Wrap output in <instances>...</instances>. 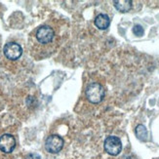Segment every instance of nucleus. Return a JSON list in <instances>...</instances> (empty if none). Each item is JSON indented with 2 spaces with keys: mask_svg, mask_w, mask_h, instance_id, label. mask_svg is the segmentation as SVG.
I'll list each match as a JSON object with an SVG mask.
<instances>
[{
  "mask_svg": "<svg viewBox=\"0 0 159 159\" xmlns=\"http://www.w3.org/2000/svg\"><path fill=\"white\" fill-rule=\"evenodd\" d=\"M64 147L63 138L58 135H51L45 142V148L50 153H58Z\"/></svg>",
  "mask_w": 159,
  "mask_h": 159,
  "instance_id": "obj_4",
  "label": "nucleus"
},
{
  "mask_svg": "<svg viewBox=\"0 0 159 159\" xmlns=\"http://www.w3.org/2000/svg\"><path fill=\"white\" fill-rule=\"evenodd\" d=\"M25 159H41V157L36 153H30L25 157Z\"/></svg>",
  "mask_w": 159,
  "mask_h": 159,
  "instance_id": "obj_11",
  "label": "nucleus"
},
{
  "mask_svg": "<svg viewBox=\"0 0 159 159\" xmlns=\"http://www.w3.org/2000/svg\"><path fill=\"white\" fill-rule=\"evenodd\" d=\"M16 147V140L10 134H4L0 137V150L5 153H11Z\"/></svg>",
  "mask_w": 159,
  "mask_h": 159,
  "instance_id": "obj_6",
  "label": "nucleus"
},
{
  "mask_svg": "<svg viewBox=\"0 0 159 159\" xmlns=\"http://www.w3.org/2000/svg\"><path fill=\"white\" fill-rule=\"evenodd\" d=\"M60 44V34L57 27L49 24L36 27L30 35L29 48L31 56L36 60L50 57Z\"/></svg>",
  "mask_w": 159,
  "mask_h": 159,
  "instance_id": "obj_1",
  "label": "nucleus"
},
{
  "mask_svg": "<svg viewBox=\"0 0 159 159\" xmlns=\"http://www.w3.org/2000/svg\"><path fill=\"white\" fill-rule=\"evenodd\" d=\"M136 136L138 139L141 141H147L148 140V130L143 125H138L136 127Z\"/></svg>",
  "mask_w": 159,
  "mask_h": 159,
  "instance_id": "obj_9",
  "label": "nucleus"
},
{
  "mask_svg": "<svg viewBox=\"0 0 159 159\" xmlns=\"http://www.w3.org/2000/svg\"><path fill=\"white\" fill-rule=\"evenodd\" d=\"M3 52L7 59H9L11 61H16L22 56L23 49L20 44L16 42H9L4 46Z\"/></svg>",
  "mask_w": 159,
  "mask_h": 159,
  "instance_id": "obj_5",
  "label": "nucleus"
},
{
  "mask_svg": "<svg viewBox=\"0 0 159 159\" xmlns=\"http://www.w3.org/2000/svg\"><path fill=\"white\" fill-rule=\"evenodd\" d=\"M105 150L112 156L118 155L122 150V143L119 138L109 136L105 140Z\"/></svg>",
  "mask_w": 159,
  "mask_h": 159,
  "instance_id": "obj_3",
  "label": "nucleus"
},
{
  "mask_svg": "<svg viewBox=\"0 0 159 159\" xmlns=\"http://www.w3.org/2000/svg\"><path fill=\"white\" fill-rule=\"evenodd\" d=\"M133 32L135 35L137 36H142L143 34V26L142 25H137L133 27Z\"/></svg>",
  "mask_w": 159,
  "mask_h": 159,
  "instance_id": "obj_10",
  "label": "nucleus"
},
{
  "mask_svg": "<svg viewBox=\"0 0 159 159\" xmlns=\"http://www.w3.org/2000/svg\"><path fill=\"white\" fill-rule=\"evenodd\" d=\"M113 4L115 8L122 13L128 12L132 8V1L131 0H116L113 2Z\"/></svg>",
  "mask_w": 159,
  "mask_h": 159,
  "instance_id": "obj_8",
  "label": "nucleus"
},
{
  "mask_svg": "<svg viewBox=\"0 0 159 159\" xmlns=\"http://www.w3.org/2000/svg\"><path fill=\"white\" fill-rule=\"evenodd\" d=\"M110 25L109 17L106 14H100L95 19V25L100 30H107Z\"/></svg>",
  "mask_w": 159,
  "mask_h": 159,
  "instance_id": "obj_7",
  "label": "nucleus"
},
{
  "mask_svg": "<svg viewBox=\"0 0 159 159\" xmlns=\"http://www.w3.org/2000/svg\"><path fill=\"white\" fill-rule=\"evenodd\" d=\"M86 97L90 102L99 103L105 97V88L100 83H91L86 89Z\"/></svg>",
  "mask_w": 159,
  "mask_h": 159,
  "instance_id": "obj_2",
  "label": "nucleus"
}]
</instances>
